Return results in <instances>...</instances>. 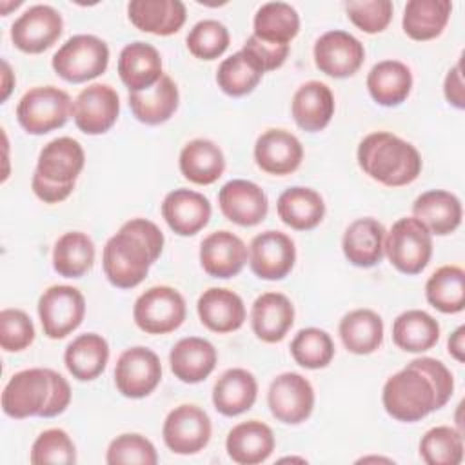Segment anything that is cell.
I'll list each match as a JSON object with an SVG mask.
<instances>
[{
    "label": "cell",
    "instance_id": "f1b7e54d",
    "mask_svg": "<svg viewBox=\"0 0 465 465\" xmlns=\"http://www.w3.org/2000/svg\"><path fill=\"white\" fill-rule=\"evenodd\" d=\"M385 229L374 218H358L343 232L345 258L356 267H374L383 258Z\"/></svg>",
    "mask_w": 465,
    "mask_h": 465
},
{
    "label": "cell",
    "instance_id": "f35d334b",
    "mask_svg": "<svg viewBox=\"0 0 465 465\" xmlns=\"http://www.w3.org/2000/svg\"><path fill=\"white\" fill-rule=\"evenodd\" d=\"M340 338L347 351L371 354L383 341V322L371 309L351 311L340 322Z\"/></svg>",
    "mask_w": 465,
    "mask_h": 465
},
{
    "label": "cell",
    "instance_id": "83f0119b",
    "mask_svg": "<svg viewBox=\"0 0 465 465\" xmlns=\"http://www.w3.org/2000/svg\"><path fill=\"white\" fill-rule=\"evenodd\" d=\"M129 20L145 33L167 36L185 22V5L180 0H133L127 5Z\"/></svg>",
    "mask_w": 465,
    "mask_h": 465
},
{
    "label": "cell",
    "instance_id": "cb8c5ba5",
    "mask_svg": "<svg viewBox=\"0 0 465 465\" xmlns=\"http://www.w3.org/2000/svg\"><path fill=\"white\" fill-rule=\"evenodd\" d=\"M251 323L262 341H282L294 323V307L282 292H263L252 303Z\"/></svg>",
    "mask_w": 465,
    "mask_h": 465
},
{
    "label": "cell",
    "instance_id": "5bb4252c",
    "mask_svg": "<svg viewBox=\"0 0 465 465\" xmlns=\"http://www.w3.org/2000/svg\"><path fill=\"white\" fill-rule=\"evenodd\" d=\"M62 15L47 5L36 4L25 9L11 25V40L24 53H42L49 49L62 35Z\"/></svg>",
    "mask_w": 465,
    "mask_h": 465
},
{
    "label": "cell",
    "instance_id": "681fc988",
    "mask_svg": "<svg viewBox=\"0 0 465 465\" xmlns=\"http://www.w3.org/2000/svg\"><path fill=\"white\" fill-rule=\"evenodd\" d=\"M35 340V325L20 309H4L0 312V345L7 352L27 349Z\"/></svg>",
    "mask_w": 465,
    "mask_h": 465
},
{
    "label": "cell",
    "instance_id": "30bf717a",
    "mask_svg": "<svg viewBox=\"0 0 465 465\" xmlns=\"http://www.w3.org/2000/svg\"><path fill=\"white\" fill-rule=\"evenodd\" d=\"M85 314L84 294L71 285H53L38 300V316L44 334L62 340L80 327Z\"/></svg>",
    "mask_w": 465,
    "mask_h": 465
},
{
    "label": "cell",
    "instance_id": "8992f818",
    "mask_svg": "<svg viewBox=\"0 0 465 465\" xmlns=\"http://www.w3.org/2000/svg\"><path fill=\"white\" fill-rule=\"evenodd\" d=\"M383 252L389 262L405 274L421 272L432 256L430 231L414 216L400 218L385 232Z\"/></svg>",
    "mask_w": 465,
    "mask_h": 465
},
{
    "label": "cell",
    "instance_id": "1f68e13d",
    "mask_svg": "<svg viewBox=\"0 0 465 465\" xmlns=\"http://www.w3.org/2000/svg\"><path fill=\"white\" fill-rule=\"evenodd\" d=\"M367 89L376 104L383 107L400 105L412 89L411 69L400 60H381L369 71Z\"/></svg>",
    "mask_w": 465,
    "mask_h": 465
},
{
    "label": "cell",
    "instance_id": "ba28073f",
    "mask_svg": "<svg viewBox=\"0 0 465 465\" xmlns=\"http://www.w3.org/2000/svg\"><path fill=\"white\" fill-rule=\"evenodd\" d=\"M71 113L69 94L54 85L29 89L16 105L18 124L29 134H45L62 127Z\"/></svg>",
    "mask_w": 465,
    "mask_h": 465
},
{
    "label": "cell",
    "instance_id": "52a82bcc",
    "mask_svg": "<svg viewBox=\"0 0 465 465\" xmlns=\"http://www.w3.org/2000/svg\"><path fill=\"white\" fill-rule=\"evenodd\" d=\"M54 73L73 84L100 76L109 64L107 44L94 35H74L53 56Z\"/></svg>",
    "mask_w": 465,
    "mask_h": 465
},
{
    "label": "cell",
    "instance_id": "74e56055",
    "mask_svg": "<svg viewBox=\"0 0 465 465\" xmlns=\"http://www.w3.org/2000/svg\"><path fill=\"white\" fill-rule=\"evenodd\" d=\"M392 340L401 351L423 352L432 349L440 340V325L429 312L411 309L394 320Z\"/></svg>",
    "mask_w": 465,
    "mask_h": 465
},
{
    "label": "cell",
    "instance_id": "8d00e7d4",
    "mask_svg": "<svg viewBox=\"0 0 465 465\" xmlns=\"http://www.w3.org/2000/svg\"><path fill=\"white\" fill-rule=\"evenodd\" d=\"M452 4L449 0H411L403 11V31L412 40H430L445 29Z\"/></svg>",
    "mask_w": 465,
    "mask_h": 465
},
{
    "label": "cell",
    "instance_id": "44dd1931",
    "mask_svg": "<svg viewBox=\"0 0 465 465\" xmlns=\"http://www.w3.org/2000/svg\"><path fill=\"white\" fill-rule=\"evenodd\" d=\"M247 262V247L231 231H216L203 238L200 245V263L209 276H236Z\"/></svg>",
    "mask_w": 465,
    "mask_h": 465
},
{
    "label": "cell",
    "instance_id": "5b68a950",
    "mask_svg": "<svg viewBox=\"0 0 465 465\" xmlns=\"http://www.w3.org/2000/svg\"><path fill=\"white\" fill-rule=\"evenodd\" d=\"M84 163V149L74 138L60 136L51 140L42 147L36 162L31 180L35 194L45 203L64 202L73 193Z\"/></svg>",
    "mask_w": 465,
    "mask_h": 465
},
{
    "label": "cell",
    "instance_id": "d6a6232c",
    "mask_svg": "<svg viewBox=\"0 0 465 465\" xmlns=\"http://www.w3.org/2000/svg\"><path fill=\"white\" fill-rule=\"evenodd\" d=\"M178 87L171 76L163 74L153 87L129 93V107L136 120L147 125L167 122L178 109Z\"/></svg>",
    "mask_w": 465,
    "mask_h": 465
},
{
    "label": "cell",
    "instance_id": "816d5d0a",
    "mask_svg": "<svg viewBox=\"0 0 465 465\" xmlns=\"http://www.w3.org/2000/svg\"><path fill=\"white\" fill-rule=\"evenodd\" d=\"M242 49L245 53H249L258 62V65L263 69V73L278 69L289 54V44L265 42V40H260L254 35H251L247 38V42L243 44Z\"/></svg>",
    "mask_w": 465,
    "mask_h": 465
},
{
    "label": "cell",
    "instance_id": "ab89813d",
    "mask_svg": "<svg viewBox=\"0 0 465 465\" xmlns=\"http://www.w3.org/2000/svg\"><path fill=\"white\" fill-rule=\"evenodd\" d=\"M94 263V243L80 231L62 234L53 249V267L60 276L80 278Z\"/></svg>",
    "mask_w": 465,
    "mask_h": 465
},
{
    "label": "cell",
    "instance_id": "f6af8a7d",
    "mask_svg": "<svg viewBox=\"0 0 465 465\" xmlns=\"http://www.w3.org/2000/svg\"><path fill=\"white\" fill-rule=\"evenodd\" d=\"M294 361L305 369H323L334 356L332 338L316 327L302 329L291 341Z\"/></svg>",
    "mask_w": 465,
    "mask_h": 465
},
{
    "label": "cell",
    "instance_id": "836d02e7",
    "mask_svg": "<svg viewBox=\"0 0 465 465\" xmlns=\"http://www.w3.org/2000/svg\"><path fill=\"white\" fill-rule=\"evenodd\" d=\"M276 209L282 222L296 231L314 229L325 214V203L320 193L300 185L285 189L278 198Z\"/></svg>",
    "mask_w": 465,
    "mask_h": 465
},
{
    "label": "cell",
    "instance_id": "bcb514c9",
    "mask_svg": "<svg viewBox=\"0 0 465 465\" xmlns=\"http://www.w3.org/2000/svg\"><path fill=\"white\" fill-rule=\"evenodd\" d=\"M187 49L202 60H214L229 47V31L227 27L213 18L200 20L193 25L187 38Z\"/></svg>",
    "mask_w": 465,
    "mask_h": 465
},
{
    "label": "cell",
    "instance_id": "603a6c76",
    "mask_svg": "<svg viewBox=\"0 0 465 465\" xmlns=\"http://www.w3.org/2000/svg\"><path fill=\"white\" fill-rule=\"evenodd\" d=\"M200 322L213 332L225 334L240 329L245 322L243 300L222 287H211L203 291L196 303Z\"/></svg>",
    "mask_w": 465,
    "mask_h": 465
},
{
    "label": "cell",
    "instance_id": "7dc6e473",
    "mask_svg": "<svg viewBox=\"0 0 465 465\" xmlns=\"http://www.w3.org/2000/svg\"><path fill=\"white\" fill-rule=\"evenodd\" d=\"M29 460L33 465H45V463L71 465L76 461V449L65 430L47 429L35 440Z\"/></svg>",
    "mask_w": 465,
    "mask_h": 465
},
{
    "label": "cell",
    "instance_id": "277c9868",
    "mask_svg": "<svg viewBox=\"0 0 465 465\" xmlns=\"http://www.w3.org/2000/svg\"><path fill=\"white\" fill-rule=\"evenodd\" d=\"M358 163L365 174L387 187L407 185L421 173L418 149L387 131L371 133L360 142Z\"/></svg>",
    "mask_w": 465,
    "mask_h": 465
},
{
    "label": "cell",
    "instance_id": "e575fe53",
    "mask_svg": "<svg viewBox=\"0 0 465 465\" xmlns=\"http://www.w3.org/2000/svg\"><path fill=\"white\" fill-rule=\"evenodd\" d=\"M109 360V345L105 338L96 332H85L76 336L65 349L64 361L73 378L80 381H91L98 378Z\"/></svg>",
    "mask_w": 465,
    "mask_h": 465
},
{
    "label": "cell",
    "instance_id": "db71d44e",
    "mask_svg": "<svg viewBox=\"0 0 465 465\" xmlns=\"http://www.w3.org/2000/svg\"><path fill=\"white\" fill-rule=\"evenodd\" d=\"M463 338H465V327L460 325L449 338V354L452 358H456L458 361H463L465 360V343H463Z\"/></svg>",
    "mask_w": 465,
    "mask_h": 465
},
{
    "label": "cell",
    "instance_id": "11a10c76",
    "mask_svg": "<svg viewBox=\"0 0 465 465\" xmlns=\"http://www.w3.org/2000/svg\"><path fill=\"white\" fill-rule=\"evenodd\" d=\"M2 67H4V91H2V102H4L9 96V91H11V84H9L11 69H9L7 62H2Z\"/></svg>",
    "mask_w": 465,
    "mask_h": 465
},
{
    "label": "cell",
    "instance_id": "f907efd6",
    "mask_svg": "<svg viewBox=\"0 0 465 465\" xmlns=\"http://www.w3.org/2000/svg\"><path fill=\"white\" fill-rule=\"evenodd\" d=\"M345 11L351 22L369 35L383 31L392 20V2L389 0H354L345 4Z\"/></svg>",
    "mask_w": 465,
    "mask_h": 465
},
{
    "label": "cell",
    "instance_id": "ffe728a7",
    "mask_svg": "<svg viewBox=\"0 0 465 465\" xmlns=\"http://www.w3.org/2000/svg\"><path fill=\"white\" fill-rule=\"evenodd\" d=\"M162 216L176 234L193 236L209 223L211 203L202 193L174 189L162 202Z\"/></svg>",
    "mask_w": 465,
    "mask_h": 465
},
{
    "label": "cell",
    "instance_id": "7402d4cb",
    "mask_svg": "<svg viewBox=\"0 0 465 465\" xmlns=\"http://www.w3.org/2000/svg\"><path fill=\"white\" fill-rule=\"evenodd\" d=\"M118 74L129 93L153 87L163 76L158 49L140 40L127 44L118 56Z\"/></svg>",
    "mask_w": 465,
    "mask_h": 465
},
{
    "label": "cell",
    "instance_id": "6da1fadb",
    "mask_svg": "<svg viewBox=\"0 0 465 465\" xmlns=\"http://www.w3.org/2000/svg\"><path fill=\"white\" fill-rule=\"evenodd\" d=\"M454 391L450 371L436 358H416L392 374L381 392L389 416L398 421H420L443 407Z\"/></svg>",
    "mask_w": 465,
    "mask_h": 465
},
{
    "label": "cell",
    "instance_id": "4fadbf2b",
    "mask_svg": "<svg viewBox=\"0 0 465 465\" xmlns=\"http://www.w3.org/2000/svg\"><path fill=\"white\" fill-rule=\"evenodd\" d=\"M267 401L278 421L296 425L311 416L314 409V389L302 374L283 372L272 380Z\"/></svg>",
    "mask_w": 465,
    "mask_h": 465
},
{
    "label": "cell",
    "instance_id": "e0dca14e",
    "mask_svg": "<svg viewBox=\"0 0 465 465\" xmlns=\"http://www.w3.org/2000/svg\"><path fill=\"white\" fill-rule=\"evenodd\" d=\"M296 247L291 236L280 231H265L252 238L249 263L262 280H282L294 267Z\"/></svg>",
    "mask_w": 465,
    "mask_h": 465
},
{
    "label": "cell",
    "instance_id": "9a60e30c",
    "mask_svg": "<svg viewBox=\"0 0 465 465\" xmlns=\"http://www.w3.org/2000/svg\"><path fill=\"white\" fill-rule=\"evenodd\" d=\"M363 58V44L341 29L323 33L314 44L316 67L334 78L352 76L361 67Z\"/></svg>",
    "mask_w": 465,
    "mask_h": 465
},
{
    "label": "cell",
    "instance_id": "d590c367",
    "mask_svg": "<svg viewBox=\"0 0 465 465\" xmlns=\"http://www.w3.org/2000/svg\"><path fill=\"white\" fill-rule=\"evenodd\" d=\"M225 169V158L222 149L205 138L191 140L180 153L182 174L198 185L214 183Z\"/></svg>",
    "mask_w": 465,
    "mask_h": 465
},
{
    "label": "cell",
    "instance_id": "60d3db41",
    "mask_svg": "<svg viewBox=\"0 0 465 465\" xmlns=\"http://www.w3.org/2000/svg\"><path fill=\"white\" fill-rule=\"evenodd\" d=\"M300 31V16L291 4L267 2L254 15V36L272 44H289Z\"/></svg>",
    "mask_w": 465,
    "mask_h": 465
},
{
    "label": "cell",
    "instance_id": "d4e9b609",
    "mask_svg": "<svg viewBox=\"0 0 465 465\" xmlns=\"http://www.w3.org/2000/svg\"><path fill=\"white\" fill-rule=\"evenodd\" d=\"M216 349L211 341L189 336L174 343L169 354L173 374L183 383H198L205 380L216 367Z\"/></svg>",
    "mask_w": 465,
    "mask_h": 465
},
{
    "label": "cell",
    "instance_id": "7a4b0ae2",
    "mask_svg": "<svg viewBox=\"0 0 465 465\" xmlns=\"http://www.w3.org/2000/svg\"><path fill=\"white\" fill-rule=\"evenodd\" d=\"M162 249L160 227L145 218H133L107 240L102 254L104 272L114 287L133 289L143 282Z\"/></svg>",
    "mask_w": 465,
    "mask_h": 465
},
{
    "label": "cell",
    "instance_id": "9c48e42d",
    "mask_svg": "<svg viewBox=\"0 0 465 465\" xmlns=\"http://www.w3.org/2000/svg\"><path fill=\"white\" fill-rule=\"evenodd\" d=\"M133 318L147 334H167L183 323L185 300L173 287H151L134 302Z\"/></svg>",
    "mask_w": 465,
    "mask_h": 465
},
{
    "label": "cell",
    "instance_id": "8fae6325",
    "mask_svg": "<svg viewBox=\"0 0 465 465\" xmlns=\"http://www.w3.org/2000/svg\"><path fill=\"white\" fill-rule=\"evenodd\" d=\"M162 380V363L156 352L147 347L124 351L114 367V385L125 398L149 396Z\"/></svg>",
    "mask_w": 465,
    "mask_h": 465
},
{
    "label": "cell",
    "instance_id": "b9f144b4",
    "mask_svg": "<svg viewBox=\"0 0 465 465\" xmlns=\"http://www.w3.org/2000/svg\"><path fill=\"white\" fill-rule=\"evenodd\" d=\"M425 294L429 303L445 312L454 314L465 307V272L456 265H443L427 280Z\"/></svg>",
    "mask_w": 465,
    "mask_h": 465
},
{
    "label": "cell",
    "instance_id": "c3c4849f",
    "mask_svg": "<svg viewBox=\"0 0 465 465\" xmlns=\"http://www.w3.org/2000/svg\"><path fill=\"white\" fill-rule=\"evenodd\" d=\"M105 461L109 465H154L158 454L154 445L142 434H120L109 443Z\"/></svg>",
    "mask_w": 465,
    "mask_h": 465
},
{
    "label": "cell",
    "instance_id": "2e32d148",
    "mask_svg": "<svg viewBox=\"0 0 465 465\" xmlns=\"http://www.w3.org/2000/svg\"><path fill=\"white\" fill-rule=\"evenodd\" d=\"M120 113L118 93L107 84H91L73 102V118L85 134H102L113 127Z\"/></svg>",
    "mask_w": 465,
    "mask_h": 465
},
{
    "label": "cell",
    "instance_id": "f5cc1de1",
    "mask_svg": "<svg viewBox=\"0 0 465 465\" xmlns=\"http://www.w3.org/2000/svg\"><path fill=\"white\" fill-rule=\"evenodd\" d=\"M443 93L445 98L450 105H454L456 109H463L465 107V89H463V80H461V62H458L445 76V84H443Z\"/></svg>",
    "mask_w": 465,
    "mask_h": 465
},
{
    "label": "cell",
    "instance_id": "d6986e66",
    "mask_svg": "<svg viewBox=\"0 0 465 465\" xmlns=\"http://www.w3.org/2000/svg\"><path fill=\"white\" fill-rule=\"evenodd\" d=\"M254 160L269 174L285 176L294 173L303 160L300 140L283 129H269L254 143Z\"/></svg>",
    "mask_w": 465,
    "mask_h": 465
},
{
    "label": "cell",
    "instance_id": "3957f363",
    "mask_svg": "<svg viewBox=\"0 0 465 465\" xmlns=\"http://www.w3.org/2000/svg\"><path fill=\"white\" fill-rule=\"evenodd\" d=\"M71 401L67 380L53 369H25L11 376L2 392V411L16 420L53 418Z\"/></svg>",
    "mask_w": 465,
    "mask_h": 465
},
{
    "label": "cell",
    "instance_id": "7bdbcfd3",
    "mask_svg": "<svg viewBox=\"0 0 465 465\" xmlns=\"http://www.w3.org/2000/svg\"><path fill=\"white\" fill-rule=\"evenodd\" d=\"M263 76V69L243 49L225 58L216 73L218 87L229 96H243L254 91Z\"/></svg>",
    "mask_w": 465,
    "mask_h": 465
},
{
    "label": "cell",
    "instance_id": "f546056e",
    "mask_svg": "<svg viewBox=\"0 0 465 465\" xmlns=\"http://www.w3.org/2000/svg\"><path fill=\"white\" fill-rule=\"evenodd\" d=\"M412 214L418 218L430 234L445 236L454 232L461 223V203L458 196L449 191L432 189L420 194L412 203Z\"/></svg>",
    "mask_w": 465,
    "mask_h": 465
},
{
    "label": "cell",
    "instance_id": "4dcf8cb0",
    "mask_svg": "<svg viewBox=\"0 0 465 465\" xmlns=\"http://www.w3.org/2000/svg\"><path fill=\"white\" fill-rule=\"evenodd\" d=\"M258 394L256 378L245 369L225 371L213 387L214 409L223 416H238L249 411Z\"/></svg>",
    "mask_w": 465,
    "mask_h": 465
},
{
    "label": "cell",
    "instance_id": "7c38bea8",
    "mask_svg": "<svg viewBox=\"0 0 465 465\" xmlns=\"http://www.w3.org/2000/svg\"><path fill=\"white\" fill-rule=\"evenodd\" d=\"M162 436L174 454H196L211 440V418L196 405H178L167 414Z\"/></svg>",
    "mask_w": 465,
    "mask_h": 465
},
{
    "label": "cell",
    "instance_id": "484cf974",
    "mask_svg": "<svg viewBox=\"0 0 465 465\" xmlns=\"http://www.w3.org/2000/svg\"><path fill=\"white\" fill-rule=\"evenodd\" d=\"M229 458L240 465H258L274 450V434L269 425L258 420L242 421L232 427L225 440Z\"/></svg>",
    "mask_w": 465,
    "mask_h": 465
},
{
    "label": "cell",
    "instance_id": "4316f807",
    "mask_svg": "<svg viewBox=\"0 0 465 465\" xmlns=\"http://www.w3.org/2000/svg\"><path fill=\"white\" fill-rule=\"evenodd\" d=\"M292 118L294 122L309 133L322 131L329 125L334 114V96L332 91L318 80L305 82L298 87L292 96Z\"/></svg>",
    "mask_w": 465,
    "mask_h": 465
},
{
    "label": "cell",
    "instance_id": "ac0fdd59",
    "mask_svg": "<svg viewBox=\"0 0 465 465\" xmlns=\"http://www.w3.org/2000/svg\"><path fill=\"white\" fill-rule=\"evenodd\" d=\"M218 203L223 216L242 227L258 225L269 211L263 189L249 180L227 182L218 193Z\"/></svg>",
    "mask_w": 465,
    "mask_h": 465
},
{
    "label": "cell",
    "instance_id": "ee69618b",
    "mask_svg": "<svg viewBox=\"0 0 465 465\" xmlns=\"http://www.w3.org/2000/svg\"><path fill=\"white\" fill-rule=\"evenodd\" d=\"M420 456L427 465H458L463 460L461 432L447 425L432 427L420 441Z\"/></svg>",
    "mask_w": 465,
    "mask_h": 465
}]
</instances>
